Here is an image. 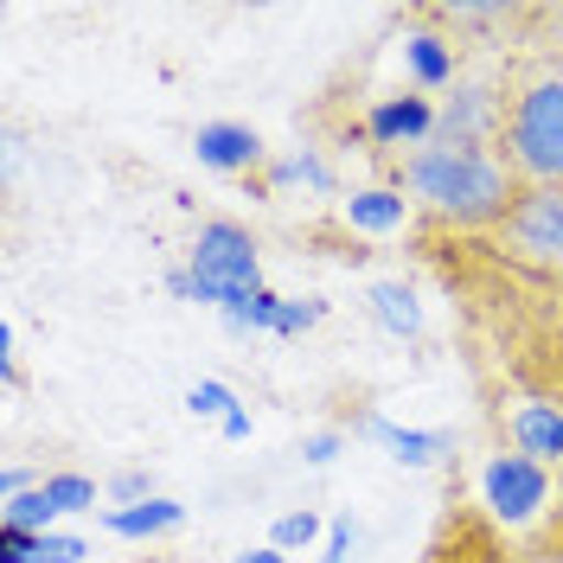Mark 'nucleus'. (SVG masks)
I'll return each mask as SVG.
<instances>
[{
    "mask_svg": "<svg viewBox=\"0 0 563 563\" xmlns=\"http://www.w3.org/2000/svg\"><path fill=\"white\" fill-rule=\"evenodd\" d=\"M186 276H192V301H206L218 314H231L250 288H269V282H263L256 238H250L238 218H206V224H199L192 256H186Z\"/></svg>",
    "mask_w": 563,
    "mask_h": 563,
    "instance_id": "3",
    "label": "nucleus"
},
{
    "mask_svg": "<svg viewBox=\"0 0 563 563\" xmlns=\"http://www.w3.org/2000/svg\"><path fill=\"white\" fill-rule=\"evenodd\" d=\"M52 519H58V506L45 499V481L33 493H20V499H0V526L13 531H52Z\"/></svg>",
    "mask_w": 563,
    "mask_h": 563,
    "instance_id": "15",
    "label": "nucleus"
},
{
    "mask_svg": "<svg viewBox=\"0 0 563 563\" xmlns=\"http://www.w3.org/2000/svg\"><path fill=\"white\" fill-rule=\"evenodd\" d=\"M167 295H179V301H192V276H186V269H174V276H167Z\"/></svg>",
    "mask_w": 563,
    "mask_h": 563,
    "instance_id": "28",
    "label": "nucleus"
},
{
    "mask_svg": "<svg viewBox=\"0 0 563 563\" xmlns=\"http://www.w3.org/2000/svg\"><path fill=\"white\" fill-rule=\"evenodd\" d=\"M435 115L442 109L429 103V97H385L365 115V135L378 141V147H422V141L435 135Z\"/></svg>",
    "mask_w": 563,
    "mask_h": 563,
    "instance_id": "7",
    "label": "nucleus"
},
{
    "mask_svg": "<svg viewBox=\"0 0 563 563\" xmlns=\"http://www.w3.org/2000/svg\"><path fill=\"white\" fill-rule=\"evenodd\" d=\"M186 526V506L167 499V493H154V499H141V506H109L103 512V531L109 538H167V531Z\"/></svg>",
    "mask_w": 563,
    "mask_h": 563,
    "instance_id": "10",
    "label": "nucleus"
},
{
    "mask_svg": "<svg viewBox=\"0 0 563 563\" xmlns=\"http://www.w3.org/2000/svg\"><path fill=\"white\" fill-rule=\"evenodd\" d=\"M320 314H327L320 301H282V320H276V333H282V340H288V333H308V327H314Z\"/></svg>",
    "mask_w": 563,
    "mask_h": 563,
    "instance_id": "22",
    "label": "nucleus"
},
{
    "mask_svg": "<svg viewBox=\"0 0 563 563\" xmlns=\"http://www.w3.org/2000/svg\"><path fill=\"white\" fill-rule=\"evenodd\" d=\"M45 499L58 506V519L65 512H90L97 506V481L90 474H45Z\"/></svg>",
    "mask_w": 563,
    "mask_h": 563,
    "instance_id": "16",
    "label": "nucleus"
},
{
    "mask_svg": "<svg viewBox=\"0 0 563 563\" xmlns=\"http://www.w3.org/2000/svg\"><path fill=\"white\" fill-rule=\"evenodd\" d=\"M404 58H410V77H417L422 90H442V84H455V45L435 33H410L404 38Z\"/></svg>",
    "mask_w": 563,
    "mask_h": 563,
    "instance_id": "13",
    "label": "nucleus"
},
{
    "mask_svg": "<svg viewBox=\"0 0 563 563\" xmlns=\"http://www.w3.org/2000/svg\"><path fill=\"white\" fill-rule=\"evenodd\" d=\"M358 435H372L378 449H390V461H404V467H429V461L449 455V435H442V429H397V422L378 417V410L358 417Z\"/></svg>",
    "mask_w": 563,
    "mask_h": 563,
    "instance_id": "9",
    "label": "nucleus"
},
{
    "mask_svg": "<svg viewBox=\"0 0 563 563\" xmlns=\"http://www.w3.org/2000/svg\"><path fill=\"white\" fill-rule=\"evenodd\" d=\"M90 551L84 538H65V531H38V551H33V563H77Z\"/></svg>",
    "mask_w": 563,
    "mask_h": 563,
    "instance_id": "19",
    "label": "nucleus"
},
{
    "mask_svg": "<svg viewBox=\"0 0 563 563\" xmlns=\"http://www.w3.org/2000/svg\"><path fill=\"white\" fill-rule=\"evenodd\" d=\"M481 493H487L493 519L506 526H526L551 506V467H538L531 455H493L481 467Z\"/></svg>",
    "mask_w": 563,
    "mask_h": 563,
    "instance_id": "5",
    "label": "nucleus"
},
{
    "mask_svg": "<svg viewBox=\"0 0 563 563\" xmlns=\"http://www.w3.org/2000/svg\"><path fill=\"white\" fill-rule=\"evenodd\" d=\"M404 218H410L404 186H365V192H352L346 199V224L352 231H365V238H390V231H404Z\"/></svg>",
    "mask_w": 563,
    "mask_h": 563,
    "instance_id": "11",
    "label": "nucleus"
},
{
    "mask_svg": "<svg viewBox=\"0 0 563 563\" xmlns=\"http://www.w3.org/2000/svg\"><path fill=\"white\" fill-rule=\"evenodd\" d=\"M365 308H372V320L385 327L390 340H417L422 333V301H417V288H404V282H372Z\"/></svg>",
    "mask_w": 563,
    "mask_h": 563,
    "instance_id": "12",
    "label": "nucleus"
},
{
    "mask_svg": "<svg viewBox=\"0 0 563 563\" xmlns=\"http://www.w3.org/2000/svg\"><path fill=\"white\" fill-rule=\"evenodd\" d=\"M218 435H224V442H250V410H238V417L224 422V429H218Z\"/></svg>",
    "mask_w": 563,
    "mask_h": 563,
    "instance_id": "27",
    "label": "nucleus"
},
{
    "mask_svg": "<svg viewBox=\"0 0 563 563\" xmlns=\"http://www.w3.org/2000/svg\"><path fill=\"white\" fill-rule=\"evenodd\" d=\"M186 410H192V417H211V422H218V429H224V422L238 417L244 404L231 397V385H218V378H199V385L186 390Z\"/></svg>",
    "mask_w": 563,
    "mask_h": 563,
    "instance_id": "17",
    "label": "nucleus"
},
{
    "mask_svg": "<svg viewBox=\"0 0 563 563\" xmlns=\"http://www.w3.org/2000/svg\"><path fill=\"white\" fill-rule=\"evenodd\" d=\"M231 563H288V551H276V544H256V551H244V558Z\"/></svg>",
    "mask_w": 563,
    "mask_h": 563,
    "instance_id": "26",
    "label": "nucleus"
},
{
    "mask_svg": "<svg viewBox=\"0 0 563 563\" xmlns=\"http://www.w3.org/2000/svg\"><path fill=\"white\" fill-rule=\"evenodd\" d=\"M33 551H38V531L0 526V563H33Z\"/></svg>",
    "mask_w": 563,
    "mask_h": 563,
    "instance_id": "23",
    "label": "nucleus"
},
{
    "mask_svg": "<svg viewBox=\"0 0 563 563\" xmlns=\"http://www.w3.org/2000/svg\"><path fill=\"white\" fill-rule=\"evenodd\" d=\"M269 186H308V192H333V167L320 161V154H288V161H276L269 167Z\"/></svg>",
    "mask_w": 563,
    "mask_h": 563,
    "instance_id": "14",
    "label": "nucleus"
},
{
    "mask_svg": "<svg viewBox=\"0 0 563 563\" xmlns=\"http://www.w3.org/2000/svg\"><path fill=\"white\" fill-rule=\"evenodd\" d=\"M192 154H199V167H211V174H250L263 161V135L244 129V122H206L192 135Z\"/></svg>",
    "mask_w": 563,
    "mask_h": 563,
    "instance_id": "8",
    "label": "nucleus"
},
{
    "mask_svg": "<svg viewBox=\"0 0 563 563\" xmlns=\"http://www.w3.org/2000/svg\"><path fill=\"white\" fill-rule=\"evenodd\" d=\"M404 192L417 199L429 218L455 224V231H499V218L519 199V174L506 167L499 147H474V141H422L404 154Z\"/></svg>",
    "mask_w": 563,
    "mask_h": 563,
    "instance_id": "1",
    "label": "nucleus"
},
{
    "mask_svg": "<svg viewBox=\"0 0 563 563\" xmlns=\"http://www.w3.org/2000/svg\"><path fill=\"white\" fill-rule=\"evenodd\" d=\"M109 499H115V506H141V499H154V481H147L141 467H122V474L109 481Z\"/></svg>",
    "mask_w": 563,
    "mask_h": 563,
    "instance_id": "20",
    "label": "nucleus"
},
{
    "mask_svg": "<svg viewBox=\"0 0 563 563\" xmlns=\"http://www.w3.org/2000/svg\"><path fill=\"white\" fill-rule=\"evenodd\" d=\"M0 385L20 390V352H13V320H0Z\"/></svg>",
    "mask_w": 563,
    "mask_h": 563,
    "instance_id": "25",
    "label": "nucleus"
},
{
    "mask_svg": "<svg viewBox=\"0 0 563 563\" xmlns=\"http://www.w3.org/2000/svg\"><path fill=\"white\" fill-rule=\"evenodd\" d=\"M493 250H506L526 269H551L563 276V179L558 186H519L512 211L499 218Z\"/></svg>",
    "mask_w": 563,
    "mask_h": 563,
    "instance_id": "4",
    "label": "nucleus"
},
{
    "mask_svg": "<svg viewBox=\"0 0 563 563\" xmlns=\"http://www.w3.org/2000/svg\"><path fill=\"white\" fill-rule=\"evenodd\" d=\"M506 167L519 186H558L563 179V58H538V65L506 77V109H499V141Z\"/></svg>",
    "mask_w": 563,
    "mask_h": 563,
    "instance_id": "2",
    "label": "nucleus"
},
{
    "mask_svg": "<svg viewBox=\"0 0 563 563\" xmlns=\"http://www.w3.org/2000/svg\"><path fill=\"white\" fill-rule=\"evenodd\" d=\"M333 455H340V429H314V435L301 442V461H308V467H327Z\"/></svg>",
    "mask_w": 563,
    "mask_h": 563,
    "instance_id": "24",
    "label": "nucleus"
},
{
    "mask_svg": "<svg viewBox=\"0 0 563 563\" xmlns=\"http://www.w3.org/2000/svg\"><path fill=\"white\" fill-rule=\"evenodd\" d=\"M512 455H531L538 467H563V397H526L506 410Z\"/></svg>",
    "mask_w": 563,
    "mask_h": 563,
    "instance_id": "6",
    "label": "nucleus"
},
{
    "mask_svg": "<svg viewBox=\"0 0 563 563\" xmlns=\"http://www.w3.org/2000/svg\"><path fill=\"white\" fill-rule=\"evenodd\" d=\"M352 544H358V526H352V512H340V519L327 526V558L320 563H352Z\"/></svg>",
    "mask_w": 563,
    "mask_h": 563,
    "instance_id": "21",
    "label": "nucleus"
},
{
    "mask_svg": "<svg viewBox=\"0 0 563 563\" xmlns=\"http://www.w3.org/2000/svg\"><path fill=\"white\" fill-rule=\"evenodd\" d=\"M314 538H320V512H308V506L301 512H282L276 526H269V544L276 551H308Z\"/></svg>",
    "mask_w": 563,
    "mask_h": 563,
    "instance_id": "18",
    "label": "nucleus"
}]
</instances>
